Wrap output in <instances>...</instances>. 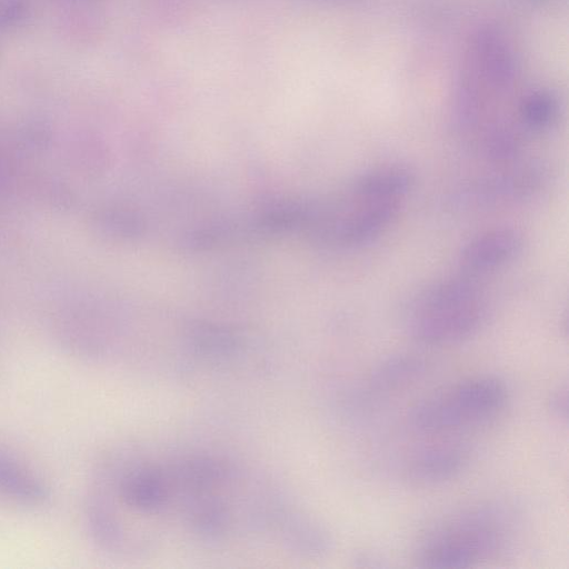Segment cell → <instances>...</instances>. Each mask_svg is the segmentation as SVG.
<instances>
[{"instance_id":"cell-1","label":"cell","mask_w":569,"mask_h":569,"mask_svg":"<svg viewBox=\"0 0 569 569\" xmlns=\"http://www.w3.org/2000/svg\"><path fill=\"white\" fill-rule=\"evenodd\" d=\"M515 533L516 518L508 507L470 505L430 525L418 538L415 560L422 568H468L506 551Z\"/></svg>"},{"instance_id":"cell-2","label":"cell","mask_w":569,"mask_h":569,"mask_svg":"<svg viewBox=\"0 0 569 569\" xmlns=\"http://www.w3.org/2000/svg\"><path fill=\"white\" fill-rule=\"evenodd\" d=\"M489 316L487 300L469 276L436 282L407 305L403 326L415 341L452 346L475 337Z\"/></svg>"},{"instance_id":"cell-3","label":"cell","mask_w":569,"mask_h":569,"mask_svg":"<svg viewBox=\"0 0 569 569\" xmlns=\"http://www.w3.org/2000/svg\"><path fill=\"white\" fill-rule=\"evenodd\" d=\"M506 383L492 376L475 377L437 390L408 412L410 427L439 436L478 428L491 422L508 402Z\"/></svg>"},{"instance_id":"cell-4","label":"cell","mask_w":569,"mask_h":569,"mask_svg":"<svg viewBox=\"0 0 569 569\" xmlns=\"http://www.w3.org/2000/svg\"><path fill=\"white\" fill-rule=\"evenodd\" d=\"M349 207L333 227L335 238L346 246L365 244L382 233L397 217L401 200L377 199L348 190Z\"/></svg>"},{"instance_id":"cell-5","label":"cell","mask_w":569,"mask_h":569,"mask_svg":"<svg viewBox=\"0 0 569 569\" xmlns=\"http://www.w3.org/2000/svg\"><path fill=\"white\" fill-rule=\"evenodd\" d=\"M525 248L523 234L515 228H496L470 239L459 253L466 276H476L501 268L516 260Z\"/></svg>"},{"instance_id":"cell-6","label":"cell","mask_w":569,"mask_h":569,"mask_svg":"<svg viewBox=\"0 0 569 569\" xmlns=\"http://www.w3.org/2000/svg\"><path fill=\"white\" fill-rule=\"evenodd\" d=\"M470 462V449L460 442L430 446L413 453L406 465L407 479L431 487L458 478Z\"/></svg>"},{"instance_id":"cell-7","label":"cell","mask_w":569,"mask_h":569,"mask_svg":"<svg viewBox=\"0 0 569 569\" xmlns=\"http://www.w3.org/2000/svg\"><path fill=\"white\" fill-rule=\"evenodd\" d=\"M547 181V171L540 164H529L511 172L487 178L467 190L471 202H496L523 199L540 190Z\"/></svg>"},{"instance_id":"cell-8","label":"cell","mask_w":569,"mask_h":569,"mask_svg":"<svg viewBox=\"0 0 569 569\" xmlns=\"http://www.w3.org/2000/svg\"><path fill=\"white\" fill-rule=\"evenodd\" d=\"M415 171L402 163L377 167L357 176L349 190L356 194L401 200L413 187Z\"/></svg>"},{"instance_id":"cell-9","label":"cell","mask_w":569,"mask_h":569,"mask_svg":"<svg viewBox=\"0 0 569 569\" xmlns=\"http://www.w3.org/2000/svg\"><path fill=\"white\" fill-rule=\"evenodd\" d=\"M0 490L9 497L24 502H39L48 496L43 482L1 449Z\"/></svg>"},{"instance_id":"cell-10","label":"cell","mask_w":569,"mask_h":569,"mask_svg":"<svg viewBox=\"0 0 569 569\" xmlns=\"http://www.w3.org/2000/svg\"><path fill=\"white\" fill-rule=\"evenodd\" d=\"M423 360L415 356H395L381 361L370 377L371 387L378 391L399 388L416 380L425 372Z\"/></svg>"},{"instance_id":"cell-11","label":"cell","mask_w":569,"mask_h":569,"mask_svg":"<svg viewBox=\"0 0 569 569\" xmlns=\"http://www.w3.org/2000/svg\"><path fill=\"white\" fill-rule=\"evenodd\" d=\"M555 116L556 104L548 96L531 97L521 108L522 122L531 130H545L551 124Z\"/></svg>"},{"instance_id":"cell-12","label":"cell","mask_w":569,"mask_h":569,"mask_svg":"<svg viewBox=\"0 0 569 569\" xmlns=\"http://www.w3.org/2000/svg\"><path fill=\"white\" fill-rule=\"evenodd\" d=\"M486 154L496 161H506L513 159L520 149L518 136L505 128L491 130L483 142Z\"/></svg>"},{"instance_id":"cell-13","label":"cell","mask_w":569,"mask_h":569,"mask_svg":"<svg viewBox=\"0 0 569 569\" xmlns=\"http://www.w3.org/2000/svg\"><path fill=\"white\" fill-rule=\"evenodd\" d=\"M29 0H0V33L21 26L30 16Z\"/></svg>"},{"instance_id":"cell-14","label":"cell","mask_w":569,"mask_h":569,"mask_svg":"<svg viewBox=\"0 0 569 569\" xmlns=\"http://www.w3.org/2000/svg\"><path fill=\"white\" fill-rule=\"evenodd\" d=\"M549 408L560 418H567L568 412V396L566 389H560L551 396L549 400Z\"/></svg>"}]
</instances>
